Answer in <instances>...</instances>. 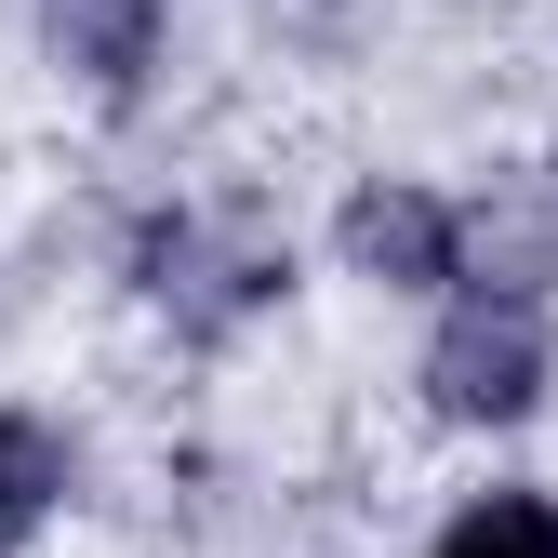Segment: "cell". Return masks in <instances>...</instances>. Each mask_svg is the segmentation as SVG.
I'll use <instances>...</instances> for the list:
<instances>
[{"label":"cell","mask_w":558,"mask_h":558,"mask_svg":"<svg viewBox=\"0 0 558 558\" xmlns=\"http://www.w3.org/2000/svg\"><path fill=\"white\" fill-rule=\"evenodd\" d=\"M426 386H439V412H465V426L532 412L545 399V319H532V293H465L439 319V345H426Z\"/></svg>","instance_id":"1"},{"label":"cell","mask_w":558,"mask_h":558,"mask_svg":"<svg viewBox=\"0 0 558 558\" xmlns=\"http://www.w3.org/2000/svg\"><path fill=\"white\" fill-rule=\"evenodd\" d=\"M53 493H66V478H53V439H40V426H14V412H0V545H27Z\"/></svg>","instance_id":"4"},{"label":"cell","mask_w":558,"mask_h":558,"mask_svg":"<svg viewBox=\"0 0 558 558\" xmlns=\"http://www.w3.org/2000/svg\"><path fill=\"white\" fill-rule=\"evenodd\" d=\"M147 14H160V0H53V27L94 53V81H133V53H147Z\"/></svg>","instance_id":"5"},{"label":"cell","mask_w":558,"mask_h":558,"mask_svg":"<svg viewBox=\"0 0 558 558\" xmlns=\"http://www.w3.org/2000/svg\"><path fill=\"white\" fill-rule=\"evenodd\" d=\"M439 558H558V493H493L439 532Z\"/></svg>","instance_id":"3"},{"label":"cell","mask_w":558,"mask_h":558,"mask_svg":"<svg viewBox=\"0 0 558 558\" xmlns=\"http://www.w3.org/2000/svg\"><path fill=\"white\" fill-rule=\"evenodd\" d=\"M452 199H426V186H360L345 199V266L360 279H399V293H439L452 279Z\"/></svg>","instance_id":"2"}]
</instances>
